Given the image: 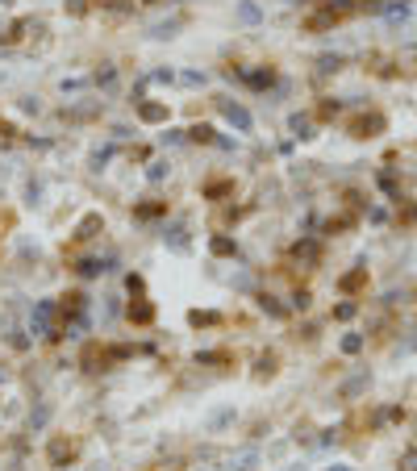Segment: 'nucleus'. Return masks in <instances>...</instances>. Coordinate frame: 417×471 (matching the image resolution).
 <instances>
[{"mask_svg":"<svg viewBox=\"0 0 417 471\" xmlns=\"http://www.w3.org/2000/svg\"><path fill=\"white\" fill-rule=\"evenodd\" d=\"M359 8H363V4H334L330 0V4H322L317 13L305 17V29H309V34H326V29H334V25H342L346 17H355Z\"/></svg>","mask_w":417,"mask_h":471,"instance_id":"nucleus-1","label":"nucleus"},{"mask_svg":"<svg viewBox=\"0 0 417 471\" xmlns=\"http://www.w3.org/2000/svg\"><path fill=\"white\" fill-rule=\"evenodd\" d=\"M384 113H359L355 121H350V138H376V134H384Z\"/></svg>","mask_w":417,"mask_h":471,"instance_id":"nucleus-2","label":"nucleus"},{"mask_svg":"<svg viewBox=\"0 0 417 471\" xmlns=\"http://www.w3.org/2000/svg\"><path fill=\"white\" fill-rule=\"evenodd\" d=\"M138 121L159 125V121H167V109L163 104H155V100H142V104H138Z\"/></svg>","mask_w":417,"mask_h":471,"instance_id":"nucleus-3","label":"nucleus"},{"mask_svg":"<svg viewBox=\"0 0 417 471\" xmlns=\"http://www.w3.org/2000/svg\"><path fill=\"white\" fill-rule=\"evenodd\" d=\"M76 455V446L67 442V438H50V463H63V459H71Z\"/></svg>","mask_w":417,"mask_h":471,"instance_id":"nucleus-4","label":"nucleus"},{"mask_svg":"<svg viewBox=\"0 0 417 471\" xmlns=\"http://www.w3.org/2000/svg\"><path fill=\"white\" fill-rule=\"evenodd\" d=\"M130 321H138V325H151V321H155V309H151L146 301H138V305H130Z\"/></svg>","mask_w":417,"mask_h":471,"instance_id":"nucleus-5","label":"nucleus"},{"mask_svg":"<svg viewBox=\"0 0 417 471\" xmlns=\"http://www.w3.org/2000/svg\"><path fill=\"white\" fill-rule=\"evenodd\" d=\"M367 284V267H359V271H350L346 280H342V292H359Z\"/></svg>","mask_w":417,"mask_h":471,"instance_id":"nucleus-6","label":"nucleus"},{"mask_svg":"<svg viewBox=\"0 0 417 471\" xmlns=\"http://www.w3.org/2000/svg\"><path fill=\"white\" fill-rule=\"evenodd\" d=\"M213 254H234V242L230 238H213Z\"/></svg>","mask_w":417,"mask_h":471,"instance_id":"nucleus-7","label":"nucleus"},{"mask_svg":"<svg viewBox=\"0 0 417 471\" xmlns=\"http://www.w3.org/2000/svg\"><path fill=\"white\" fill-rule=\"evenodd\" d=\"M88 8H92V4H88V0H67V13H71V17H83V13H88Z\"/></svg>","mask_w":417,"mask_h":471,"instance_id":"nucleus-8","label":"nucleus"},{"mask_svg":"<svg viewBox=\"0 0 417 471\" xmlns=\"http://www.w3.org/2000/svg\"><path fill=\"white\" fill-rule=\"evenodd\" d=\"M192 138H196V142H213V130H209V125H196Z\"/></svg>","mask_w":417,"mask_h":471,"instance_id":"nucleus-9","label":"nucleus"},{"mask_svg":"<svg viewBox=\"0 0 417 471\" xmlns=\"http://www.w3.org/2000/svg\"><path fill=\"white\" fill-rule=\"evenodd\" d=\"M142 4H163V0H142Z\"/></svg>","mask_w":417,"mask_h":471,"instance_id":"nucleus-10","label":"nucleus"}]
</instances>
